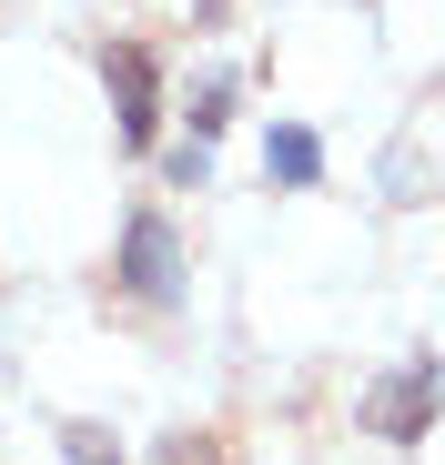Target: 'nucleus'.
I'll return each mask as SVG.
<instances>
[{
  "instance_id": "nucleus-1",
  "label": "nucleus",
  "mask_w": 445,
  "mask_h": 465,
  "mask_svg": "<svg viewBox=\"0 0 445 465\" xmlns=\"http://www.w3.org/2000/svg\"><path fill=\"white\" fill-rule=\"evenodd\" d=\"M122 293L132 303H183V243L163 213H132L122 223Z\"/></svg>"
},
{
  "instance_id": "nucleus-2",
  "label": "nucleus",
  "mask_w": 445,
  "mask_h": 465,
  "mask_svg": "<svg viewBox=\"0 0 445 465\" xmlns=\"http://www.w3.org/2000/svg\"><path fill=\"white\" fill-rule=\"evenodd\" d=\"M102 71H112V102H122V142L153 152V142H163V82H153V51H142V41H112Z\"/></svg>"
},
{
  "instance_id": "nucleus-3",
  "label": "nucleus",
  "mask_w": 445,
  "mask_h": 465,
  "mask_svg": "<svg viewBox=\"0 0 445 465\" xmlns=\"http://www.w3.org/2000/svg\"><path fill=\"white\" fill-rule=\"evenodd\" d=\"M435 395H445L435 364H395V374L375 384V405H364V425H375L385 445H415V435L435 425Z\"/></svg>"
},
{
  "instance_id": "nucleus-4",
  "label": "nucleus",
  "mask_w": 445,
  "mask_h": 465,
  "mask_svg": "<svg viewBox=\"0 0 445 465\" xmlns=\"http://www.w3.org/2000/svg\"><path fill=\"white\" fill-rule=\"evenodd\" d=\"M263 173H273L283 193H304V183H324V142H314L304 122H273V132H263Z\"/></svg>"
},
{
  "instance_id": "nucleus-5",
  "label": "nucleus",
  "mask_w": 445,
  "mask_h": 465,
  "mask_svg": "<svg viewBox=\"0 0 445 465\" xmlns=\"http://www.w3.org/2000/svg\"><path fill=\"white\" fill-rule=\"evenodd\" d=\"M61 445H71V465H122V445L102 425H61Z\"/></svg>"
},
{
  "instance_id": "nucleus-6",
  "label": "nucleus",
  "mask_w": 445,
  "mask_h": 465,
  "mask_svg": "<svg viewBox=\"0 0 445 465\" xmlns=\"http://www.w3.org/2000/svg\"><path fill=\"white\" fill-rule=\"evenodd\" d=\"M173 465H213V445H173Z\"/></svg>"
}]
</instances>
